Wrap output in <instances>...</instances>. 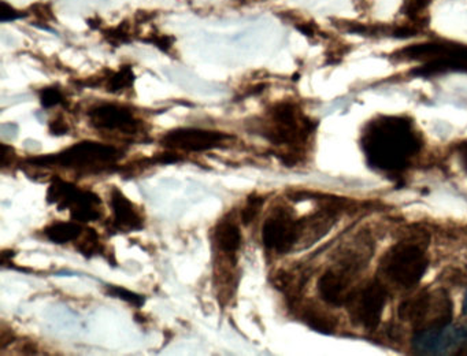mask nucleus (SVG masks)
<instances>
[{
  "instance_id": "nucleus-25",
  "label": "nucleus",
  "mask_w": 467,
  "mask_h": 356,
  "mask_svg": "<svg viewBox=\"0 0 467 356\" xmlns=\"http://www.w3.org/2000/svg\"><path fill=\"white\" fill-rule=\"evenodd\" d=\"M151 43L160 47L163 51H168L171 47V38L168 37V36H158V37H152Z\"/></svg>"
},
{
  "instance_id": "nucleus-3",
  "label": "nucleus",
  "mask_w": 467,
  "mask_h": 356,
  "mask_svg": "<svg viewBox=\"0 0 467 356\" xmlns=\"http://www.w3.org/2000/svg\"><path fill=\"white\" fill-rule=\"evenodd\" d=\"M399 59L418 60L422 66L412 70L418 77L437 76L447 71L467 73V47L459 44L425 43L398 52Z\"/></svg>"
},
{
  "instance_id": "nucleus-10",
  "label": "nucleus",
  "mask_w": 467,
  "mask_h": 356,
  "mask_svg": "<svg viewBox=\"0 0 467 356\" xmlns=\"http://www.w3.org/2000/svg\"><path fill=\"white\" fill-rule=\"evenodd\" d=\"M303 232V221L292 218L285 211H278L265 222L262 240L266 248L273 251L288 252L299 240Z\"/></svg>"
},
{
  "instance_id": "nucleus-9",
  "label": "nucleus",
  "mask_w": 467,
  "mask_h": 356,
  "mask_svg": "<svg viewBox=\"0 0 467 356\" xmlns=\"http://www.w3.org/2000/svg\"><path fill=\"white\" fill-rule=\"evenodd\" d=\"M48 202L57 203L59 210L70 208L75 221H97L100 216V199L91 192L81 191L73 183L56 180L48 189Z\"/></svg>"
},
{
  "instance_id": "nucleus-14",
  "label": "nucleus",
  "mask_w": 467,
  "mask_h": 356,
  "mask_svg": "<svg viewBox=\"0 0 467 356\" xmlns=\"http://www.w3.org/2000/svg\"><path fill=\"white\" fill-rule=\"evenodd\" d=\"M303 319L314 330L322 334H332L336 328V319L333 315L316 306H308L303 312Z\"/></svg>"
},
{
  "instance_id": "nucleus-2",
  "label": "nucleus",
  "mask_w": 467,
  "mask_h": 356,
  "mask_svg": "<svg viewBox=\"0 0 467 356\" xmlns=\"http://www.w3.org/2000/svg\"><path fill=\"white\" fill-rule=\"evenodd\" d=\"M428 268L425 249L414 240H401L388 249L379 263V273L390 284L411 289Z\"/></svg>"
},
{
  "instance_id": "nucleus-23",
  "label": "nucleus",
  "mask_w": 467,
  "mask_h": 356,
  "mask_svg": "<svg viewBox=\"0 0 467 356\" xmlns=\"http://www.w3.org/2000/svg\"><path fill=\"white\" fill-rule=\"evenodd\" d=\"M431 0H406V13L410 16H417L420 11L425 10Z\"/></svg>"
},
{
  "instance_id": "nucleus-5",
  "label": "nucleus",
  "mask_w": 467,
  "mask_h": 356,
  "mask_svg": "<svg viewBox=\"0 0 467 356\" xmlns=\"http://www.w3.org/2000/svg\"><path fill=\"white\" fill-rule=\"evenodd\" d=\"M119 151L111 145L95 141H81L62 151L58 155L40 156L32 159L34 164H59L72 169H94V167L113 164L119 161Z\"/></svg>"
},
{
  "instance_id": "nucleus-22",
  "label": "nucleus",
  "mask_w": 467,
  "mask_h": 356,
  "mask_svg": "<svg viewBox=\"0 0 467 356\" xmlns=\"http://www.w3.org/2000/svg\"><path fill=\"white\" fill-rule=\"evenodd\" d=\"M23 16H26V14L18 13L17 10H15L12 5H7L6 2L0 3V21H16V19L23 18Z\"/></svg>"
},
{
  "instance_id": "nucleus-18",
  "label": "nucleus",
  "mask_w": 467,
  "mask_h": 356,
  "mask_svg": "<svg viewBox=\"0 0 467 356\" xmlns=\"http://www.w3.org/2000/svg\"><path fill=\"white\" fill-rule=\"evenodd\" d=\"M78 248L87 257L100 254L102 252V244H100L98 233L91 229V227H88V236L84 238L83 243L78 244Z\"/></svg>"
},
{
  "instance_id": "nucleus-7",
  "label": "nucleus",
  "mask_w": 467,
  "mask_h": 356,
  "mask_svg": "<svg viewBox=\"0 0 467 356\" xmlns=\"http://www.w3.org/2000/svg\"><path fill=\"white\" fill-rule=\"evenodd\" d=\"M366 257L360 254L346 255L337 266L322 274L318 281V292L327 303L343 306L352 293V281L362 270Z\"/></svg>"
},
{
  "instance_id": "nucleus-4",
  "label": "nucleus",
  "mask_w": 467,
  "mask_h": 356,
  "mask_svg": "<svg viewBox=\"0 0 467 356\" xmlns=\"http://www.w3.org/2000/svg\"><path fill=\"white\" fill-rule=\"evenodd\" d=\"M401 319L409 320L417 328H444L452 319V301L444 290L420 293L417 298L404 301L399 309Z\"/></svg>"
},
{
  "instance_id": "nucleus-24",
  "label": "nucleus",
  "mask_w": 467,
  "mask_h": 356,
  "mask_svg": "<svg viewBox=\"0 0 467 356\" xmlns=\"http://www.w3.org/2000/svg\"><path fill=\"white\" fill-rule=\"evenodd\" d=\"M50 131L56 136H64V134L69 133V125L62 118H58L50 123Z\"/></svg>"
},
{
  "instance_id": "nucleus-21",
  "label": "nucleus",
  "mask_w": 467,
  "mask_h": 356,
  "mask_svg": "<svg viewBox=\"0 0 467 356\" xmlns=\"http://www.w3.org/2000/svg\"><path fill=\"white\" fill-rule=\"evenodd\" d=\"M40 100H42L43 107L50 109V107L62 103L64 101V95L57 88H46L40 93Z\"/></svg>"
},
{
  "instance_id": "nucleus-13",
  "label": "nucleus",
  "mask_w": 467,
  "mask_h": 356,
  "mask_svg": "<svg viewBox=\"0 0 467 356\" xmlns=\"http://www.w3.org/2000/svg\"><path fill=\"white\" fill-rule=\"evenodd\" d=\"M111 207L114 211V226L119 230H140L143 219L136 211L135 205L119 189L111 192Z\"/></svg>"
},
{
  "instance_id": "nucleus-6",
  "label": "nucleus",
  "mask_w": 467,
  "mask_h": 356,
  "mask_svg": "<svg viewBox=\"0 0 467 356\" xmlns=\"http://www.w3.org/2000/svg\"><path fill=\"white\" fill-rule=\"evenodd\" d=\"M313 131V122L303 117L297 107L280 103L273 107L270 122L264 134L275 144L299 145L308 139Z\"/></svg>"
},
{
  "instance_id": "nucleus-8",
  "label": "nucleus",
  "mask_w": 467,
  "mask_h": 356,
  "mask_svg": "<svg viewBox=\"0 0 467 356\" xmlns=\"http://www.w3.org/2000/svg\"><path fill=\"white\" fill-rule=\"evenodd\" d=\"M388 301V290L379 281H370L358 290H352L347 300L348 314L354 323L365 329L379 326Z\"/></svg>"
},
{
  "instance_id": "nucleus-27",
  "label": "nucleus",
  "mask_w": 467,
  "mask_h": 356,
  "mask_svg": "<svg viewBox=\"0 0 467 356\" xmlns=\"http://www.w3.org/2000/svg\"><path fill=\"white\" fill-rule=\"evenodd\" d=\"M462 312H463L464 315H467V292L466 296H464L463 306H462Z\"/></svg>"
},
{
  "instance_id": "nucleus-15",
  "label": "nucleus",
  "mask_w": 467,
  "mask_h": 356,
  "mask_svg": "<svg viewBox=\"0 0 467 356\" xmlns=\"http://www.w3.org/2000/svg\"><path fill=\"white\" fill-rule=\"evenodd\" d=\"M215 240L223 251L234 254L242 244V233L234 222L225 221L215 230Z\"/></svg>"
},
{
  "instance_id": "nucleus-19",
  "label": "nucleus",
  "mask_w": 467,
  "mask_h": 356,
  "mask_svg": "<svg viewBox=\"0 0 467 356\" xmlns=\"http://www.w3.org/2000/svg\"><path fill=\"white\" fill-rule=\"evenodd\" d=\"M109 296H114V298H121V300L127 301V303L132 304L135 307H141L146 301L144 296L138 295V293L132 292V290L125 289L121 287H114L110 285L108 287Z\"/></svg>"
},
{
  "instance_id": "nucleus-11",
  "label": "nucleus",
  "mask_w": 467,
  "mask_h": 356,
  "mask_svg": "<svg viewBox=\"0 0 467 356\" xmlns=\"http://www.w3.org/2000/svg\"><path fill=\"white\" fill-rule=\"evenodd\" d=\"M228 134L223 131H206V129L182 128L173 129L163 136L162 144L171 150L179 151H207L220 147Z\"/></svg>"
},
{
  "instance_id": "nucleus-16",
  "label": "nucleus",
  "mask_w": 467,
  "mask_h": 356,
  "mask_svg": "<svg viewBox=\"0 0 467 356\" xmlns=\"http://www.w3.org/2000/svg\"><path fill=\"white\" fill-rule=\"evenodd\" d=\"M81 233H83V227L75 224V222H57V224L45 229V235L47 236L48 240L57 244H65L76 240V238L80 237Z\"/></svg>"
},
{
  "instance_id": "nucleus-17",
  "label": "nucleus",
  "mask_w": 467,
  "mask_h": 356,
  "mask_svg": "<svg viewBox=\"0 0 467 356\" xmlns=\"http://www.w3.org/2000/svg\"><path fill=\"white\" fill-rule=\"evenodd\" d=\"M133 81H135V74H133L132 68L124 66L121 70L117 71L111 76V79H109L108 89L110 92H119V90L132 87Z\"/></svg>"
},
{
  "instance_id": "nucleus-26",
  "label": "nucleus",
  "mask_w": 467,
  "mask_h": 356,
  "mask_svg": "<svg viewBox=\"0 0 467 356\" xmlns=\"http://www.w3.org/2000/svg\"><path fill=\"white\" fill-rule=\"evenodd\" d=\"M459 153H461L462 163H463L464 169L467 172V142H463V144L459 147Z\"/></svg>"
},
{
  "instance_id": "nucleus-1",
  "label": "nucleus",
  "mask_w": 467,
  "mask_h": 356,
  "mask_svg": "<svg viewBox=\"0 0 467 356\" xmlns=\"http://www.w3.org/2000/svg\"><path fill=\"white\" fill-rule=\"evenodd\" d=\"M360 145L371 169L387 174H399L420 152L422 141L411 120L384 115L366 125Z\"/></svg>"
},
{
  "instance_id": "nucleus-20",
  "label": "nucleus",
  "mask_w": 467,
  "mask_h": 356,
  "mask_svg": "<svg viewBox=\"0 0 467 356\" xmlns=\"http://www.w3.org/2000/svg\"><path fill=\"white\" fill-rule=\"evenodd\" d=\"M265 203V197L256 196V194H251L248 197L247 204L243 208L242 211V221L243 224L248 225L251 221L255 219L258 215L259 210H261L262 204Z\"/></svg>"
},
{
  "instance_id": "nucleus-12",
  "label": "nucleus",
  "mask_w": 467,
  "mask_h": 356,
  "mask_svg": "<svg viewBox=\"0 0 467 356\" xmlns=\"http://www.w3.org/2000/svg\"><path fill=\"white\" fill-rule=\"evenodd\" d=\"M88 115L95 128L106 129V131L135 133L140 125V120L130 110L116 104H100V106L92 107Z\"/></svg>"
}]
</instances>
